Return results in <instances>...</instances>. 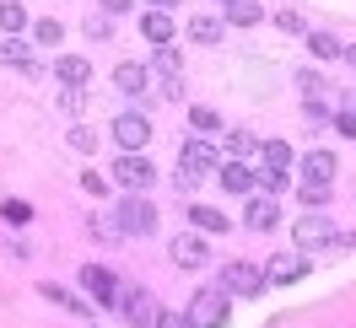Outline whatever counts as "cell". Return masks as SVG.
<instances>
[{
	"label": "cell",
	"mask_w": 356,
	"mask_h": 328,
	"mask_svg": "<svg viewBox=\"0 0 356 328\" xmlns=\"http://www.w3.org/2000/svg\"><path fill=\"white\" fill-rule=\"evenodd\" d=\"M243 226H248V232H270V226H281V205H275V194H248Z\"/></svg>",
	"instance_id": "12"
},
{
	"label": "cell",
	"mask_w": 356,
	"mask_h": 328,
	"mask_svg": "<svg viewBox=\"0 0 356 328\" xmlns=\"http://www.w3.org/2000/svg\"><path fill=\"white\" fill-rule=\"evenodd\" d=\"M140 33H146V38H152V44L162 49V44H173V33H178V22H173V17H168V11H162V6H152V11H146V17H140Z\"/></svg>",
	"instance_id": "14"
},
{
	"label": "cell",
	"mask_w": 356,
	"mask_h": 328,
	"mask_svg": "<svg viewBox=\"0 0 356 328\" xmlns=\"http://www.w3.org/2000/svg\"><path fill=\"white\" fill-rule=\"evenodd\" d=\"M113 140H119V151H140L152 140V119L146 113H119L113 119Z\"/></svg>",
	"instance_id": "8"
},
{
	"label": "cell",
	"mask_w": 356,
	"mask_h": 328,
	"mask_svg": "<svg viewBox=\"0 0 356 328\" xmlns=\"http://www.w3.org/2000/svg\"><path fill=\"white\" fill-rule=\"evenodd\" d=\"M54 76H60V87H87L92 65L81 60V54H60V60H54Z\"/></svg>",
	"instance_id": "15"
},
{
	"label": "cell",
	"mask_w": 356,
	"mask_h": 328,
	"mask_svg": "<svg viewBox=\"0 0 356 328\" xmlns=\"http://www.w3.org/2000/svg\"><path fill=\"white\" fill-rule=\"evenodd\" d=\"M291 237H297V253H318V248H330V242H334V226L324 216H302Z\"/></svg>",
	"instance_id": "10"
},
{
	"label": "cell",
	"mask_w": 356,
	"mask_h": 328,
	"mask_svg": "<svg viewBox=\"0 0 356 328\" xmlns=\"http://www.w3.org/2000/svg\"><path fill=\"white\" fill-rule=\"evenodd\" d=\"M324 76H318V70H302V97H324Z\"/></svg>",
	"instance_id": "33"
},
{
	"label": "cell",
	"mask_w": 356,
	"mask_h": 328,
	"mask_svg": "<svg viewBox=\"0 0 356 328\" xmlns=\"http://www.w3.org/2000/svg\"><path fill=\"white\" fill-rule=\"evenodd\" d=\"M222 6H232V0H222Z\"/></svg>",
	"instance_id": "46"
},
{
	"label": "cell",
	"mask_w": 356,
	"mask_h": 328,
	"mask_svg": "<svg viewBox=\"0 0 356 328\" xmlns=\"http://www.w3.org/2000/svg\"><path fill=\"white\" fill-rule=\"evenodd\" d=\"M340 60H346V65H351V70H356V44H351V49H346V54H340Z\"/></svg>",
	"instance_id": "44"
},
{
	"label": "cell",
	"mask_w": 356,
	"mask_h": 328,
	"mask_svg": "<svg viewBox=\"0 0 356 328\" xmlns=\"http://www.w3.org/2000/svg\"><path fill=\"white\" fill-rule=\"evenodd\" d=\"M184 312H189V323H195V328H222L227 318H232V296H227L222 285H200L195 302L184 307Z\"/></svg>",
	"instance_id": "1"
},
{
	"label": "cell",
	"mask_w": 356,
	"mask_h": 328,
	"mask_svg": "<svg viewBox=\"0 0 356 328\" xmlns=\"http://www.w3.org/2000/svg\"><path fill=\"white\" fill-rule=\"evenodd\" d=\"M81 189H87V194H108V183H103L97 173H87V178H81Z\"/></svg>",
	"instance_id": "39"
},
{
	"label": "cell",
	"mask_w": 356,
	"mask_h": 328,
	"mask_svg": "<svg viewBox=\"0 0 356 328\" xmlns=\"http://www.w3.org/2000/svg\"><path fill=\"white\" fill-rule=\"evenodd\" d=\"M119 312H124V323L130 328H156V318H162V307H156L152 291H119Z\"/></svg>",
	"instance_id": "3"
},
{
	"label": "cell",
	"mask_w": 356,
	"mask_h": 328,
	"mask_svg": "<svg viewBox=\"0 0 356 328\" xmlns=\"http://www.w3.org/2000/svg\"><path fill=\"white\" fill-rule=\"evenodd\" d=\"M113 87L130 92V97H140V92L152 87V65H119L113 70Z\"/></svg>",
	"instance_id": "16"
},
{
	"label": "cell",
	"mask_w": 356,
	"mask_h": 328,
	"mask_svg": "<svg viewBox=\"0 0 356 328\" xmlns=\"http://www.w3.org/2000/svg\"><path fill=\"white\" fill-rule=\"evenodd\" d=\"M216 178H222L227 194H254V173H248L243 162H222V167H216Z\"/></svg>",
	"instance_id": "17"
},
{
	"label": "cell",
	"mask_w": 356,
	"mask_h": 328,
	"mask_svg": "<svg viewBox=\"0 0 356 328\" xmlns=\"http://www.w3.org/2000/svg\"><path fill=\"white\" fill-rule=\"evenodd\" d=\"M173 183H178V189H195V183H200V173H189V167H178V173H173Z\"/></svg>",
	"instance_id": "40"
},
{
	"label": "cell",
	"mask_w": 356,
	"mask_h": 328,
	"mask_svg": "<svg viewBox=\"0 0 356 328\" xmlns=\"http://www.w3.org/2000/svg\"><path fill=\"white\" fill-rule=\"evenodd\" d=\"M308 49L318 54V60H340V54H346V44H340L334 33H308Z\"/></svg>",
	"instance_id": "27"
},
{
	"label": "cell",
	"mask_w": 356,
	"mask_h": 328,
	"mask_svg": "<svg viewBox=\"0 0 356 328\" xmlns=\"http://www.w3.org/2000/svg\"><path fill=\"white\" fill-rule=\"evenodd\" d=\"M302 275H308V253H275V259L265 264L270 285H297Z\"/></svg>",
	"instance_id": "11"
},
{
	"label": "cell",
	"mask_w": 356,
	"mask_h": 328,
	"mask_svg": "<svg viewBox=\"0 0 356 328\" xmlns=\"http://www.w3.org/2000/svg\"><path fill=\"white\" fill-rule=\"evenodd\" d=\"M135 0H103V11H113V17H119V11H130Z\"/></svg>",
	"instance_id": "42"
},
{
	"label": "cell",
	"mask_w": 356,
	"mask_h": 328,
	"mask_svg": "<svg viewBox=\"0 0 356 328\" xmlns=\"http://www.w3.org/2000/svg\"><path fill=\"white\" fill-rule=\"evenodd\" d=\"M60 108L81 113V108H87V87H60Z\"/></svg>",
	"instance_id": "32"
},
{
	"label": "cell",
	"mask_w": 356,
	"mask_h": 328,
	"mask_svg": "<svg viewBox=\"0 0 356 328\" xmlns=\"http://www.w3.org/2000/svg\"><path fill=\"white\" fill-rule=\"evenodd\" d=\"M152 6H162V11H168V6H178V0H152Z\"/></svg>",
	"instance_id": "45"
},
{
	"label": "cell",
	"mask_w": 356,
	"mask_h": 328,
	"mask_svg": "<svg viewBox=\"0 0 356 328\" xmlns=\"http://www.w3.org/2000/svg\"><path fill=\"white\" fill-rule=\"evenodd\" d=\"M308 124H330V108H324V103H308Z\"/></svg>",
	"instance_id": "41"
},
{
	"label": "cell",
	"mask_w": 356,
	"mask_h": 328,
	"mask_svg": "<svg viewBox=\"0 0 356 328\" xmlns=\"http://www.w3.org/2000/svg\"><path fill=\"white\" fill-rule=\"evenodd\" d=\"M189 221H195V232H232V221L222 216V210H216V205H195V210H189Z\"/></svg>",
	"instance_id": "20"
},
{
	"label": "cell",
	"mask_w": 356,
	"mask_h": 328,
	"mask_svg": "<svg viewBox=\"0 0 356 328\" xmlns=\"http://www.w3.org/2000/svg\"><path fill=\"white\" fill-rule=\"evenodd\" d=\"M222 151L232 156V162H243V156H259V140H254V135H248V130H227Z\"/></svg>",
	"instance_id": "21"
},
{
	"label": "cell",
	"mask_w": 356,
	"mask_h": 328,
	"mask_svg": "<svg viewBox=\"0 0 356 328\" xmlns=\"http://www.w3.org/2000/svg\"><path fill=\"white\" fill-rule=\"evenodd\" d=\"M275 27H286V33H308V22H302L297 11H275Z\"/></svg>",
	"instance_id": "35"
},
{
	"label": "cell",
	"mask_w": 356,
	"mask_h": 328,
	"mask_svg": "<svg viewBox=\"0 0 356 328\" xmlns=\"http://www.w3.org/2000/svg\"><path fill=\"white\" fill-rule=\"evenodd\" d=\"M189 124H195V135H211V130H222V113L216 108H189Z\"/></svg>",
	"instance_id": "30"
},
{
	"label": "cell",
	"mask_w": 356,
	"mask_h": 328,
	"mask_svg": "<svg viewBox=\"0 0 356 328\" xmlns=\"http://www.w3.org/2000/svg\"><path fill=\"white\" fill-rule=\"evenodd\" d=\"M302 178H308V183H330L334 178V151H308L302 156Z\"/></svg>",
	"instance_id": "19"
},
{
	"label": "cell",
	"mask_w": 356,
	"mask_h": 328,
	"mask_svg": "<svg viewBox=\"0 0 356 328\" xmlns=\"http://www.w3.org/2000/svg\"><path fill=\"white\" fill-rule=\"evenodd\" d=\"M27 216H33V210H27L22 199H6V221H17V226H22V221H27Z\"/></svg>",
	"instance_id": "38"
},
{
	"label": "cell",
	"mask_w": 356,
	"mask_h": 328,
	"mask_svg": "<svg viewBox=\"0 0 356 328\" xmlns=\"http://www.w3.org/2000/svg\"><path fill=\"white\" fill-rule=\"evenodd\" d=\"M227 22L232 27H254V22H265V11H259L254 0H232V6H227Z\"/></svg>",
	"instance_id": "24"
},
{
	"label": "cell",
	"mask_w": 356,
	"mask_h": 328,
	"mask_svg": "<svg viewBox=\"0 0 356 328\" xmlns=\"http://www.w3.org/2000/svg\"><path fill=\"white\" fill-rule=\"evenodd\" d=\"M334 130L346 135V140H356V113H346V108H340V113H334Z\"/></svg>",
	"instance_id": "36"
},
{
	"label": "cell",
	"mask_w": 356,
	"mask_h": 328,
	"mask_svg": "<svg viewBox=\"0 0 356 328\" xmlns=\"http://www.w3.org/2000/svg\"><path fill=\"white\" fill-rule=\"evenodd\" d=\"M340 103H346V113H356V92H346V97H340Z\"/></svg>",
	"instance_id": "43"
},
{
	"label": "cell",
	"mask_w": 356,
	"mask_h": 328,
	"mask_svg": "<svg viewBox=\"0 0 356 328\" xmlns=\"http://www.w3.org/2000/svg\"><path fill=\"white\" fill-rule=\"evenodd\" d=\"M113 226H119V237H152V232H156V210H152V199L124 194V199H119V210H113Z\"/></svg>",
	"instance_id": "2"
},
{
	"label": "cell",
	"mask_w": 356,
	"mask_h": 328,
	"mask_svg": "<svg viewBox=\"0 0 356 328\" xmlns=\"http://www.w3.org/2000/svg\"><path fill=\"white\" fill-rule=\"evenodd\" d=\"M168 259H173L178 269H205V264H211V248H205V237H195V232H178V237L168 242Z\"/></svg>",
	"instance_id": "7"
},
{
	"label": "cell",
	"mask_w": 356,
	"mask_h": 328,
	"mask_svg": "<svg viewBox=\"0 0 356 328\" xmlns=\"http://www.w3.org/2000/svg\"><path fill=\"white\" fill-rule=\"evenodd\" d=\"M189 38H195V44H222V17H195V22H189Z\"/></svg>",
	"instance_id": "23"
},
{
	"label": "cell",
	"mask_w": 356,
	"mask_h": 328,
	"mask_svg": "<svg viewBox=\"0 0 356 328\" xmlns=\"http://www.w3.org/2000/svg\"><path fill=\"white\" fill-rule=\"evenodd\" d=\"M156 328H195V323H189V312H162Z\"/></svg>",
	"instance_id": "37"
},
{
	"label": "cell",
	"mask_w": 356,
	"mask_h": 328,
	"mask_svg": "<svg viewBox=\"0 0 356 328\" xmlns=\"http://www.w3.org/2000/svg\"><path fill=\"white\" fill-rule=\"evenodd\" d=\"M178 167H189V173H216L222 167V146H211L205 135H189L184 146H178Z\"/></svg>",
	"instance_id": "4"
},
{
	"label": "cell",
	"mask_w": 356,
	"mask_h": 328,
	"mask_svg": "<svg viewBox=\"0 0 356 328\" xmlns=\"http://www.w3.org/2000/svg\"><path fill=\"white\" fill-rule=\"evenodd\" d=\"M281 189H286V173L259 162V173H254V194H281Z\"/></svg>",
	"instance_id": "25"
},
{
	"label": "cell",
	"mask_w": 356,
	"mask_h": 328,
	"mask_svg": "<svg viewBox=\"0 0 356 328\" xmlns=\"http://www.w3.org/2000/svg\"><path fill=\"white\" fill-rule=\"evenodd\" d=\"M152 70L162 76V87H168V81H184V76H178V54H173L168 44H162V49L152 54Z\"/></svg>",
	"instance_id": "26"
},
{
	"label": "cell",
	"mask_w": 356,
	"mask_h": 328,
	"mask_svg": "<svg viewBox=\"0 0 356 328\" xmlns=\"http://www.w3.org/2000/svg\"><path fill=\"white\" fill-rule=\"evenodd\" d=\"M65 140H70V151H87V156L97 151V130H87V124H76V130H70Z\"/></svg>",
	"instance_id": "31"
},
{
	"label": "cell",
	"mask_w": 356,
	"mask_h": 328,
	"mask_svg": "<svg viewBox=\"0 0 356 328\" xmlns=\"http://www.w3.org/2000/svg\"><path fill=\"white\" fill-rule=\"evenodd\" d=\"M265 269H259V264H227L222 269V291L227 296H259V291H265Z\"/></svg>",
	"instance_id": "6"
},
{
	"label": "cell",
	"mask_w": 356,
	"mask_h": 328,
	"mask_svg": "<svg viewBox=\"0 0 356 328\" xmlns=\"http://www.w3.org/2000/svg\"><path fill=\"white\" fill-rule=\"evenodd\" d=\"M22 27H27V11L17 0H0V38H17Z\"/></svg>",
	"instance_id": "22"
},
{
	"label": "cell",
	"mask_w": 356,
	"mask_h": 328,
	"mask_svg": "<svg viewBox=\"0 0 356 328\" xmlns=\"http://www.w3.org/2000/svg\"><path fill=\"white\" fill-rule=\"evenodd\" d=\"M38 291H44V296H49V302H54V307H65V312H70V318H87V323H92V307L87 302H81V296H70V291H65V285H38Z\"/></svg>",
	"instance_id": "18"
},
{
	"label": "cell",
	"mask_w": 356,
	"mask_h": 328,
	"mask_svg": "<svg viewBox=\"0 0 356 328\" xmlns=\"http://www.w3.org/2000/svg\"><path fill=\"white\" fill-rule=\"evenodd\" d=\"M81 291L103 307H119V280H113V269H103V264H87V269H81Z\"/></svg>",
	"instance_id": "9"
},
{
	"label": "cell",
	"mask_w": 356,
	"mask_h": 328,
	"mask_svg": "<svg viewBox=\"0 0 356 328\" xmlns=\"http://www.w3.org/2000/svg\"><path fill=\"white\" fill-rule=\"evenodd\" d=\"M297 199H302L308 210H318V205H330V183H308V178H302V189H297Z\"/></svg>",
	"instance_id": "29"
},
{
	"label": "cell",
	"mask_w": 356,
	"mask_h": 328,
	"mask_svg": "<svg viewBox=\"0 0 356 328\" xmlns=\"http://www.w3.org/2000/svg\"><path fill=\"white\" fill-rule=\"evenodd\" d=\"M33 38H38L44 49H54V44H60V22H38V27H33Z\"/></svg>",
	"instance_id": "34"
},
{
	"label": "cell",
	"mask_w": 356,
	"mask_h": 328,
	"mask_svg": "<svg viewBox=\"0 0 356 328\" xmlns=\"http://www.w3.org/2000/svg\"><path fill=\"white\" fill-rule=\"evenodd\" d=\"M152 178H156V167H152L140 151H124L119 162H113V183H119V189H130V194L152 189Z\"/></svg>",
	"instance_id": "5"
},
{
	"label": "cell",
	"mask_w": 356,
	"mask_h": 328,
	"mask_svg": "<svg viewBox=\"0 0 356 328\" xmlns=\"http://www.w3.org/2000/svg\"><path fill=\"white\" fill-rule=\"evenodd\" d=\"M0 65H11V70H22V76H38V60H33V49L22 44V38H0Z\"/></svg>",
	"instance_id": "13"
},
{
	"label": "cell",
	"mask_w": 356,
	"mask_h": 328,
	"mask_svg": "<svg viewBox=\"0 0 356 328\" xmlns=\"http://www.w3.org/2000/svg\"><path fill=\"white\" fill-rule=\"evenodd\" d=\"M259 162L286 173V167H291V146H286V140H265V146H259Z\"/></svg>",
	"instance_id": "28"
}]
</instances>
